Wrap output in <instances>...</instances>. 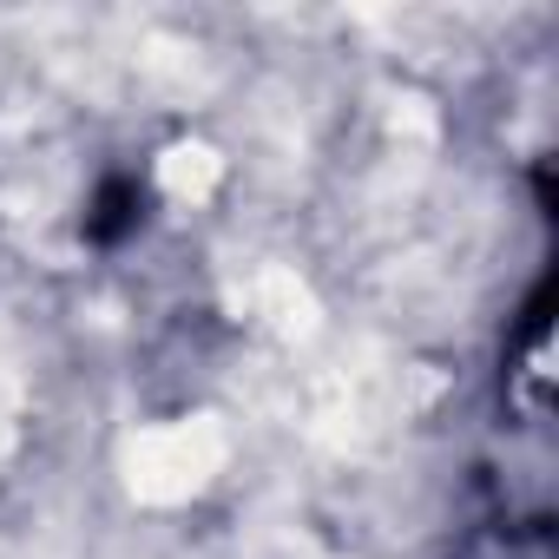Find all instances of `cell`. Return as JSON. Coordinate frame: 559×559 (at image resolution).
Instances as JSON below:
<instances>
[{"label": "cell", "instance_id": "obj_1", "mask_svg": "<svg viewBox=\"0 0 559 559\" xmlns=\"http://www.w3.org/2000/svg\"><path fill=\"white\" fill-rule=\"evenodd\" d=\"M230 441L211 415H191V421H158L145 435H132L126 448V487L145 500V507H178L191 500L217 467H224Z\"/></svg>", "mask_w": 559, "mask_h": 559}, {"label": "cell", "instance_id": "obj_2", "mask_svg": "<svg viewBox=\"0 0 559 559\" xmlns=\"http://www.w3.org/2000/svg\"><path fill=\"white\" fill-rule=\"evenodd\" d=\"M250 317L263 323V330H276L284 343H310L317 336V297H310V284L297 270H284V263H263L257 270V284H250Z\"/></svg>", "mask_w": 559, "mask_h": 559}, {"label": "cell", "instance_id": "obj_3", "mask_svg": "<svg viewBox=\"0 0 559 559\" xmlns=\"http://www.w3.org/2000/svg\"><path fill=\"white\" fill-rule=\"evenodd\" d=\"M217 178H224V158H217L211 145H171V152L158 158V185H165L178 204L211 198V191H217Z\"/></svg>", "mask_w": 559, "mask_h": 559}]
</instances>
